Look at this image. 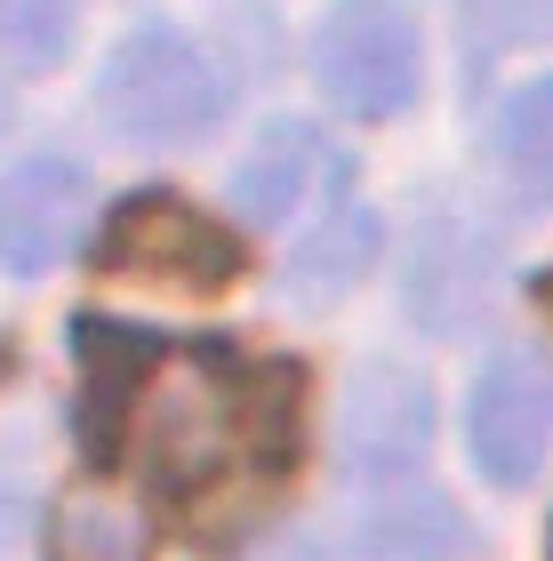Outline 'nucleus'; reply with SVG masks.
I'll use <instances>...</instances> for the list:
<instances>
[{"mask_svg":"<svg viewBox=\"0 0 553 561\" xmlns=\"http://www.w3.org/2000/svg\"><path fill=\"white\" fill-rule=\"evenodd\" d=\"M48 561H153V522L113 490H72L48 514Z\"/></svg>","mask_w":553,"mask_h":561,"instance_id":"12","label":"nucleus"},{"mask_svg":"<svg viewBox=\"0 0 553 561\" xmlns=\"http://www.w3.org/2000/svg\"><path fill=\"white\" fill-rule=\"evenodd\" d=\"M313 176H321V137H313V121H265L257 145L241 152V169H233V217L249 225H289L297 209H306V193H313Z\"/></svg>","mask_w":553,"mask_h":561,"instance_id":"11","label":"nucleus"},{"mask_svg":"<svg viewBox=\"0 0 553 561\" xmlns=\"http://www.w3.org/2000/svg\"><path fill=\"white\" fill-rule=\"evenodd\" d=\"M313 81L354 121H401L425 89V41L401 0H345L313 33Z\"/></svg>","mask_w":553,"mask_h":561,"instance_id":"3","label":"nucleus"},{"mask_svg":"<svg viewBox=\"0 0 553 561\" xmlns=\"http://www.w3.org/2000/svg\"><path fill=\"white\" fill-rule=\"evenodd\" d=\"M377 257H385V217H377L369 201H337V209L289 249V297L321 313V305L354 297L377 273Z\"/></svg>","mask_w":553,"mask_h":561,"instance_id":"10","label":"nucleus"},{"mask_svg":"<svg viewBox=\"0 0 553 561\" xmlns=\"http://www.w3.org/2000/svg\"><path fill=\"white\" fill-rule=\"evenodd\" d=\"M545 553H553V538H545Z\"/></svg>","mask_w":553,"mask_h":561,"instance_id":"18","label":"nucleus"},{"mask_svg":"<svg viewBox=\"0 0 553 561\" xmlns=\"http://www.w3.org/2000/svg\"><path fill=\"white\" fill-rule=\"evenodd\" d=\"M345 538H354V561H465L473 522L434 481H393V490H369Z\"/></svg>","mask_w":553,"mask_h":561,"instance_id":"8","label":"nucleus"},{"mask_svg":"<svg viewBox=\"0 0 553 561\" xmlns=\"http://www.w3.org/2000/svg\"><path fill=\"white\" fill-rule=\"evenodd\" d=\"M465 442H473V466L497 490H521L538 481L545 449H553V362L530 345H506L489 353L482 377H473V401H465Z\"/></svg>","mask_w":553,"mask_h":561,"instance_id":"6","label":"nucleus"},{"mask_svg":"<svg viewBox=\"0 0 553 561\" xmlns=\"http://www.w3.org/2000/svg\"><path fill=\"white\" fill-rule=\"evenodd\" d=\"M72 24H81V0H0V57L24 72L65 65Z\"/></svg>","mask_w":553,"mask_h":561,"instance_id":"14","label":"nucleus"},{"mask_svg":"<svg viewBox=\"0 0 553 561\" xmlns=\"http://www.w3.org/2000/svg\"><path fill=\"white\" fill-rule=\"evenodd\" d=\"M137 449H145V481L169 497H193L233 466L241 442H257V410L249 386L233 377V353H217L209 337L161 345V362L145 369V386L129 401Z\"/></svg>","mask_w":553,"mask_h":561,"instance_id":"1","label":"nucleus"},{"mask_svg":"<svg viewBox=\"0 0 553 561\" xmlns=\"http://www.w3.org/2000/svg\"><path fill=\"white\" fill-rule=\"evenodd\" d=\"M233 113V72L177 24H137L96 72V121L129 145H200Z\"/></svg>","mask_w":553,"mask_h":561,"instance_id":"2","label":"nucleus"},{"mask_svg":"<svg viewBox=\"0 0 553 561\" xmlns=\"http://www.w3.org/2000/svg\"><path fill=\"white\" fill-rule=\"evenodd\" d=\"M497 161H506L514 193L553 209V72L545 81H521L497 113Z\"/></svg>","mask_w":553,"mask_h":561,"instance_id":"13","label":"nucleus"},{"mask_svg":"<svg viewBox=\"0 0 553 561\" xmlns=\"http://www.w3.org/2000/svg\"><path fill=\"white\" fill-rule=\"evenodd\" d=\"M24 538H33V505H24V490L9 473H0V561L24 553Z\"/></svg>","mask_w":553,"mask_h":561,"instance_id":"16","label":"nucleus"},{"mask_svg":"<svg viewBox=\"0 0 553 561\" xmlns=\"http://www.w3.org/2000/svg\"><path fill=\"white\" fill-rule=\"evenodd\" d=\"M458 16H465V48H473V65L553 41V0H458Z\"/></svg>","mask_w":553,"mask_h":561,"instance_id":"15","label":"nucleus"},{"mask_svg":"<svg viewBox=\"0 0 553 561\" xmlns=\"http://www.w3.org/2000/svg\"><path fill=\"white\" fill-rule=\"evenodd\" d=\"M161 345L153 329H129V321H81V377H89V449H96V466H113L120 442H129V401L145 386V369L161 362Z\"/></svg>","mask_w":553,"mask_h":561,"instance_id":"9","label":"nucleus"},{"mask_svg":"<svg viewBox=\"0 0 553 561\" xmlns=\"http://www.w3.org/2000/svg\"><path fill=\"white\" fill-rule=\"evenodd\" d=\"M265 561H321L313 546H281V553H265Z\"/></svg>","mask_w":553,"mask_h":561,"instance_id":"17","label":"nucleus"},{"mask_svg":"<svg viewBox=\"0 0 553 561\" xmlns=\"http://www.w3.org/2000/svg\"><path fill=\"white\" fill-rule=\"evenodd\" d=\"M434 449V393L401 362H361L345 377V417H337V457L354 490H393L425 473Z\"/></svg>","mask_w":553,"mask_h":561,"instance_id":"5","label":"nucleus"},{"mask_svg":"<svg viewBox=\"0 0 553 561\" xmlns=\"http://www.w3.org/2000/svg\"><path fill=\"white\" fill-rule=\"evenodd\" d=\"M96 265L105 273H145L177 280V289H233L241 241L217 217H200L185 193H129L96 233Z\"/></svg>","mask_w":553,"mask_h":561,"instance_id":"4","label":"nucleus"},{"mask_svg":"<svg viewBox=\"0 0 553 561\" xmlns=\"http://www.w3.org/2000/svg\"><path fill=\"white\" fill-rule=\"evenodd\" d=\"M89 176L57 161V152H33V161L0 169V265L9 273H48L65 265L89 233Z\"/></svg>","mask_w":553,"mask_h":561,"instance_id":"7","label":"nucleus"}]
</instances>
